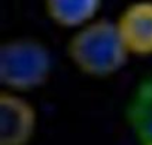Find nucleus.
Segmentation results:
<instances>
[{
    "mask_svg": "<svg viewBox=\"0 0 152 145\" xmlns=\"http://www.w3.org/2000/svg\"><path fill=\"white\" fill-rule=\"evenodd\" d=\"M66 55L79 74L94 79L116 75L131 58L115 20L103 17L72 32L66 43Z\"/></svg>",
    "mask_w": 152,
    "mask_h": 145,
    "instance_id": "nucleus-1",
    "label": "nucleus"
},
{
    "mask_svg": "<svg viewBox=\"0 0 152 145\" xmlns=\"http://www.w3.org/2000/svg\"><path fill=\"white\" fill-rule=\"evenodd\" d=\"M52 74V54L33 36H15L0 46L2 90L27 94L43 87Z\"/></svg>",
    "mask_w": 152,
    "mask_h": 145,
    "instance_id": "nucleus-2",
    "label": "nucleus"
},
{
    "mask_svg": "<svg viewBox=\"0 0 152 145\" xmlns=\"http://www.w3.org/2000/svg\"><path fill=\"white\" fill-rule=\"evenodd\" d=\"M37 130V111L20 93H0V145H30Z\"/></svg>",
    "mask_w": 152,
    "mask_h": 145,
    "instance_id": "nucleus-3",
    "label": "nucleus"
},
{
    "mask_svg": "<svg viewBox=\"0 0 152 145\" xmlns=\"http://www.w3.org/2000/svg\"><path fill=\"white\" fill-rule=\"evenodd\" d=\"M130 57H152V0H134L115 18Z\"/></svg>",
    "mask_w": 152,
    "mask_h": 145,
    "instance_id": "nucleus-4",
    "label": "nucleus"
},
{
    "mask_svg": "<svg viewBox=\"0 0 152 145\" xmlns=\"http://www.w3.org/2000/svg\"><path fill=\"white\" fill-rule=\"evenodd\" d=\"M125 121L140 144L152 141V75L139 79L130 91Z\"/></svg>",
    "mask_w": 152,
    "mask_h": 145,
    "instance_id": "nucleus-5",
    "label": "nucleus"
},
{
    "mask_svg": "<svg viewBox=\"0 0 152 145\" xmlns=\"http://www.w3.org/2000/svg\"><path fill=\"white\" fill-rule=\"evenodd\" d=\"M103 0H43L46 18L60 29L76 30L96 20Z\"/></svg>",
    "mask_w": 152,
    "mask_h": 145,
    "instance_id": "nucleus-6",
    "label": "nucleus"
},
{
    "mask_svg": "<svg viewBox=\"0 0 152 145\" xmlns=\"http://www.w3.org/2000/svg\"><path fill=\"white\" fill-rule=\"evenodd\" d=\"M140 145H152V141H151V142H145V144H140Z\"/></svg>",
    "mask_w": 152,
    "mask_h": 145,
    "instance_id": "nucleus-7",
    "label": "nucleus"
}]
</instances>
